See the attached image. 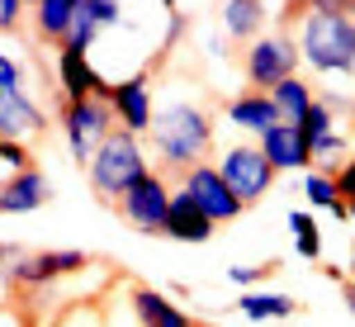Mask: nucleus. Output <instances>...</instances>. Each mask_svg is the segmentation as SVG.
<instances>
[{"label":"nucleus","mask_w":355,"mask_h":327,"mask_svg":"<svg viewBox=\"0 0 355 327\" xmlns=\"http://www.w3.org/2000/svg\"><path fill=\"white\" fill-rule=\"evenodd\" d=\"M294 38L308 72L355 76V0H308Z\"/></svg>","instance_id":"f257e3e1"},{"label":"nucleus","mask_w":355,"mask_h":327,"mask_svg":"<svg viewBox=\"0 0 355 327\" xmlns=\"http://www.w3.org/2000/svg\"><path fill=\"white\" fill-rule=\"evenodd\" d=\"M152 152H157V162L166 171H190L199 166L209 152H214V114L204 105H194L185 95H175V100H162L157 114H152Z\"/></svg>","instance_id":"f03ea898"},{"label":"nucleus","mask_w":355,"mask_h":327,"mask_svg":"<svg viewBox=\"0 0 355 327\" xmlns=\"http://www.w3.org/2000/svg\"><path fill=\"white\" fill-rule=\"evenodd\" d=\"M152 176V162H147V147H142V137L123 133V128H114L110 142L90 157L85 166V181H90V190L100 194L105 204H119V199H128V194L142 185Z\"/></svg>","instance_id":"7ed1b4c3"},{"label":"nucleus","mask_w":355,"mask_h":327,"mask_svg":"<svg viewBox=\"0 0 355 327\" xmlns=\"http://www.w3.org/2000/svg\"><path fill=\"white\" fill-rule=\"evenodd\" d=\"M299 38L289 28H266L261 38H251L242 53V72H246V90H266L270 95L279 81L299 76Z\"/></svg>","instance_id":"20e7f679"},{"label":"nucleus","mask_w":355,"mask_h":327,"mask_svg":"<svg viewBox=\"0 0 355 327\" xmlns=\"http://www.w3.org/2000/svg\"><path fill=\"white\" fill-rule=\"evenodd\" d=\"M62 133H67V152H71L81 166H90V157H95L114 133V105L105 100V95L62 105Z\"/></svg>","instance_id":"39448f33"},{"label":"nucleus","mask_w":355,"mask_h":327,"mask_svg":"<svg viewBox=\"0 0 355 327\" xmlns=\"http://www.w3.org/2000/svg\"><path fill=\"white\" fill-rule=\"evenodd\" d=\"M214 166L223 171V181L232 185V194L242 199L246 209L261 204V199L270 194V185H275V166L266 162V152H261L256 142H232V147H223Z\"/></svg>","instance_id":"423d86ee"},{"label":"nucleus","mask_w":355,"mask_h":327,"mask_svg":"<svg viewBox=\"0 0 355 327\" xmlns=\"http://www.w3.org/2000/svg\"><path fill=\"white\" fill-rule=\"evenodd\" d=\"M180 181V190L190 194L194 204L204 209V218L218 228V223H232V218H242L246 214V204L232 194V185L223 181V171L214 162H199V166H190V171H180L175 176Z\"/></svg>","instance_id":"0eeeda50"},{"label":"nucleus","mask_w":355,"mask_h":327,"mask_svg":"<svg viewBox=\"0 0 355 327\" xmlns=\"http://www.w3.org/2000/svg\"><path fill=\"white\" fill-rule=\"evenodd\" d=\"M85 266H90L85 251H19L5 266V275L15 290H43V285H57L67 275H81Z\"/></svg>","instance_id":"6e6552de"},{"label":"nucleus","mask_w":355,"mask_h":327,"mask_svg":"<svg viewBox=\"0 0 355 327\" xmlns=\"http://www.w3.org/2000/svg\"><path fill=\"white\" fill-rule=\"evenodd\" d=\"M171 181H166V171H152L142 185H137L128 199H119L114 209H119V218L128 223V228H137V233H147V237H162L166 233V214H171Z\"/></svg>","instance_id":"1a4fd4ad"},{"label":"nucleus","mask_w":355,"mask_h":327,"mask_svg":"<svg viewBox=\"0 0 355 327\" xmlns=\"http://www.w3.org/2000/svg\"><path fill=\"white\" fill-rule=\"evenodd\" d=\"M110 105H114V119H119V128L123 133H152V72H133V76H123V81L110 85Z\"/></svg>","instance_id":"9d476101"},{"label":"nucleus","mask_w":355,"mask_h":327,"mask_svg":"<svg viewBox=\"0 0 355 327\" xmlns=\"http://www.w3.org/2000/svg\"><path fill=\"white\" fill-rule=\"evenodd\" d=\"M48 133V114L38 100H28L24 85H0V142H28Z\"/></svg>","instance_id":"9b49d317"},{"label":"nucleus","mask_w":355,"mask_h":327,"mask_svg":"<svg viewBox=\"0 0 355 327\" xmlns=\"http://www.w3.org/2000/svg\"><path fill=\"white\" fill-rule=\"evenodd\" d=\"M57 90H62V105H76V100H90L105 90V76L90 67V53H76V48H57L53 62Z\"/></svg>","instance_id":"f8f14e48"},{"label":"nucleus","mask_w":355,"mask_h":327,"mask_svg":"<svg viewBox=\"0 0 355 327\" xmlns=\"http://www.w3.org/2000/svg\"><path fill=\"white\" fill-rule=\"evenodd\" d=\"M256 147L266 152V162L275 166V176H279V171H313V142L299 133V124H275Z\"/></svg>","instance_id":"ddd939ff"},{"label":"nucleus","mask_w":355,"mask_h":327,"mask_svg":"<svg viewBox=\"0 0 355 327\" xmlns=\"http://www.w3.org/2000/svg\"><path fill=\"white\" fill-rule=\"evenodd\" d=\"M48 199H53V181L38 166L15 171V176L0 181V214H38Z\"/></svg>","instance_id":"4468645a"},{"label":"nucleus","mask_w":355,"mask_h":327,"mask_svg":"<svg viewBox=\"0 0 355 327\" xmlns=\"http://www.w3.org/2000/svg\"><path fill=\"white\" fill-rule=\"evenodd\" d=\"M223 114H227V124H232L237 133H251L256 142L270 133L275 124H284V119H279V109H275V100L266 95V90H237V95L227 100Z\"/></svg>","instance_id":"2eb2a0df"},{"label":"nucleus","mask_w":355,"mask_h":327,"mask_svg":"<svg viewBox=\"0 0 355 327\" xmlns=\"http://www.w3.org/2000/svg\"><path fill=\"white\" fill-rule=\"evenodd\" d=\"M128 308H133L137 327H199L194 313H185L171 294L152 290V285H133L128 290Z\"/></svg>","instance_id":"dca6fc26"},{"label":"nucleus","mask_w":355,"mask_h":327,"mask_svg":"<svg viewBox=\"0 0 355 327\" xmlns=\"http://www.w3.org/2000/svg\"><path fill=\"white\" fill-rule=\"evenodd\" d=\"M218 228L204 218V209L194 204L190 194L175 185V194H171V214H166V233L162 237H171V242H209Z\"/></svg>","instance_id":"f3484780"},{"label":"nucleus","mask_w":355,"mask_h":327,"mask_svg":"<svg viewBox=\"0 0 355 327\" xmlns=\"http://www.w3.org/2000/svg\"><path fill=\"white\" fill-rule=\"evenodd\" d=\"M28 15H33L38 38L62 48L67 33H71V24H76V0H38V5H28Z\"/></svg>","instance_id":"a211bd4d"},{"label":"nucleus","mask_w":355,"mask_h":327,"mask_svg":"<svg viewBox=\"0 0 355 327\" xmlns=\"http://www.w3.org/2000/svg\"><path fill=\"white\" fill-rule=\"evenodd\" d=\"M218 24H223L227 38L251 43V38H261V28H266V5H261V0H227V5H218Z\"/></svg>","instance_id":"6ab92c4d"},{"label":"nucleus","mask_w":355,"mask_h":327,"mask_svg":"<svg viewBox=\"0 0 355 327\" xmlns=\"http://www.w3.org/2000/svg\"><path fill=\"white\" fill-rule=\"evenodd\" d=\"M237 313L246 323H279V318H294L299 313V299L279 294V290H251L237 299Z\"/></svg>","instance_id":"aec40b11"},{"label":"nucleus","mask_w":355,"mask_h":327,"mask_svg":"<svg viewBox=\"0 0 355 327\" xmlns=\"http://www.w3.org/2000/svg\"><path fill=\"white\" fill-rule=\"evenodd\" d=\"M303 199L308 204H318V209H327L336 223H351V204L341 199V190H336V176L331 171H303Z\"/></svg>","instance_id":"412c9836"},{"label":"nucleus","mask_w":355,"mask_h":327,"mask_svg":"<svg viewBox=\"0 0 355 327\" xmlns=\"http://www.w3.org/2000/svg\"><path fill=\"white\" fill-rule=\"evenodd\" d=\"M270 100H275V109H279L284 124H303V114L313 109L318 90H313V81H303V76H289V81H279L270 90Z\"/></svg>","instance_id":"4be33fe9"},{"label":"nucleus","mask_w":355,"mask_h":327,"mask_svg":"<svg viewBox=\"0 0 355 327\" xmlns=\"http://www.w3.org/2000/svg\"><path fill=\"white\" fill-rule=\"evenodd\" d=\"M284 223L294 233V251H299L303 261H322V228H318V218L308 214V209H289Z\"/></svg>","instance_id":"5701e85b"},{"label":"nucleus","mask_w":355,"mask_h":327,"mask_svg":"<svg viewBox=\"0 0 355 327\" xmlns=\"http://www.w3.org/2000/svg\"><path fill=\"white\" fill-rule=\"evenodd\" d=\"M346 162H351V133H346V128H331L327 137L313 142V166H318V171H331V176H336Z\"/></svg>","instance_id":"b1692460"},{"label":"nucleus","mask_w":355,"mask_h":327,"mask_svg":"<svg viewBox=\"0 0 355 327\" xmlns=\"http://www.w3.org/2000/svg\"><path fill=\"white\" fill-rule=\"evenodd\" d=\"M331 128H341V124H336V95H318V100H313V109L303 114L299 133L308 137V142H318V137H327Z\"/></svg>","instance_id":"393cba45"},{"label":"nucleus","mask_w":355,"mask_h":327,"mask_svg":"<svg viewBox=\"0 0 355 327\" xmlns=\"http://www.w3.org/2000/svg\"><path fill=\"white\" fill-rule=\"evenodd\" d=\"M95 33H100V24H95V15H90V5H85V0H76V24H71V33H67V43H62V48H76V53H90Z\"/></svg>","instance_id":"a878e982"},{"label":"nucleus","mask_w":355,"mask_h":327,"mask_svg":"<svg viewBox=\"0 0 355 327\" xmlns=\"http://www.w3.org/2000/svg\"><path fill=\"white\" fill-rule=\"evenodd\" d=\"M270 271H275V266H227V285H237L242 294H251Z\"/></svg>","instance_id":"bb28decb"},{"label":"nucleus","mask_w":355,"mask_h":327,"mask_svg":"<svg viewBox=\"0 0 355 327\" xmlns=\"http://www.w3.org/2000/svg\"><path fill=\"white\" fill-rule=\"evenodd\" d=\"M24 15H28L24 0H0V33H15L24 24Z\"/></svg>","instance_id":"cd10ccee"},{"label":"nucleus","mask_w":355,"mask_h":327,"mask_svg":"<svg viewBox=\"0 0 355 327\" xmlns=\"http://www.w3.org/2000/svg\"><path fill=\"white\" fill-rule=\"evenodd\" d=\"M90 5V15H95V24L110 28V24H123V5H114V0H85Z\"/></svg>","instance_id":"c85d7f7f"},{"label":"nucleus","mask_w":355,"mask_h":327,"mask_svg":"<svg viewBox=\"0 0 355 327\" xmlns=\"http://www.w3.org/2000/svg\"><path fill=\"white\" fill-rule=\"evenodd\" d=\"M0 162L10 166V176H15V171H28V166H33V162H28V147H24V142H0Z\"/></svg>","instance_id":"c756f323"},{"label":"nucleus","mask_w":355,"mask_h":327,"mask_svg":"<svg viewBox=\"0 0 355 327\" xmlns=\"http://www.w3.org/2000/svg\"><path fill=\"white\" fill-rule=\"evenodd\" d=\"M0 85H24V62L0 53Z\"/></svg>","instance_id":"7c9ffc66"},{"label":"nucleus","mask_w":355,"mask_h":327,"mask_svg":"<svg viewBox=\"0 0 355 327\" xmlns=\"http://www.w3.org/2000/svg\"><path fill=\"white\" fill-rule=\"evenodd\" d=\"M336 190H341V199H346V204H355V152H351V162L336 171Z\"/></svg>","instance_id":"2f4dec72"},{"label":"nucleus","mask_w":355,"mask_h":327,"mask_svg":"<svg viewBox=\"0 0 355 327\" xmlns=\"http://www.w3.org/2000/svg\"><path fill=\"white\" fill-rule=\"evenodd\" d=\"M57 327H100V318H95V308H67V318Z\"/></svg>","instance_id":"473e14b6"},{"label":"nucleus","mask_w":355,"mask_h":327,"mask_svg":"<svg viewBox=\"0 0 355 327\" xmlns=\"http://www.w3.org/2000/svg\"><path fill=\"white\" fill-rule=\"evenodd\" d=\"M341 299H346V308H351V318H355V280H341Z\"/></svg>","instance_id":"72a5a7b5"},{"label":"nucleus","mask_w":355,"mask_h":327,"mask_svg":"<svg viewBox=\"0 0 355 327\" xmlns=\"http://www.w3.org/2000/svg\"><path fill=\"white\" fill-rule=\"evenodd\" d=\"M19 256V246H0V261H15Z\"/></svg>","instance_id":"f704fd0d"},{"label":"nucleus","mask_w":355,"mask_h":327,"mask_svg":"<svg viewBox=\"0 0 355 327\" xmlns=\"http://www.w3.org/2000/svg\"><path fill=\"white\" fill-rule=\"evenodd\" d=\"M346 275H351V280H355V246H351V266H346Z\"/></svg>","instance_id":"c9c22d12"},{"label":"nucleus","mask_w":355,"mask_h":327,"mask_svg":"<svg viewBox=\"0 0 355 327\" xmlns=\"http://www.w3.org/2000/svg\"><path fill=\"white\" fill-rule=\"evenodd\" d=\"M351 228H355V204H351Z\"/></svg>","instance_id":"e433bc0d"}]
</instances>
